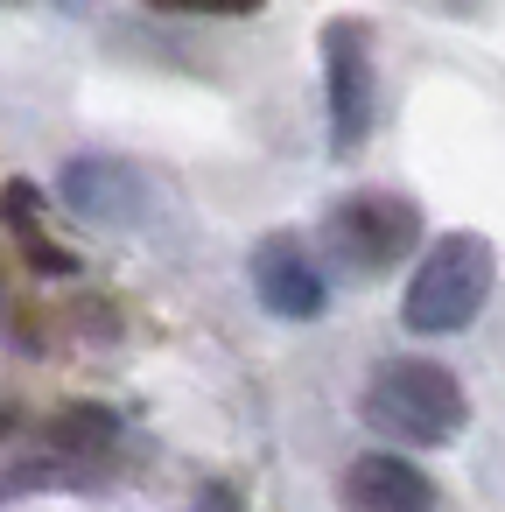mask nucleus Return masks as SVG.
<instances>
[{
  "label": "nucleus",
  "mask_w": 505,
  "mask_h": 512,
  "mask_svg": "<svg viewBox=\"0 0 505 512\" xmlns=\"http://www.w3.org/2000/svg\"><path fill=\"white\" fill-rule=\"evenodd\" d=\"M414 239H421V211H414L407 197H393V190H358V197H344V204L323 218V246H330V260L351 267V274H386V267H400V260L414 253Z\"/></svg>",
  "instance_id": "obj_4"
},
{
  "label": "nucleus",
  "mask_w": 505,
  "mask_h": 512,
  "mask_svg": "<svg viewBox=\"0 0 505 512\" xmlns=\"http://www.w3.org/2000/svg\"><path fill=\"white\" fill-rule=\"evenodd\" d=\"M253 295H260L267 316L309 323V316H323V302H330V274L309 260V246H302L295 232H267V239L253 246Z\"/></svg>",
  "instance_id": "obj_5"
},
{
  "label": "nucleus",
  "mask_w": 505,
  "mask_h": 512,
  "mask_svg": "<svg viewBox=\"0 0 505 512\" xmlns=\"http://www.w3.org/2000/svg\"><path fill=\"white\" fill-rule=\"evenodd\" d=\"M344 512H435V484L407 456L372 449L344 470Z\"/></svg>",
  "instance_id": "obj_6"
},
{
  "label": "nucleus",
  "mask_w": 505,
  "mask_h": 512,
  "mask_svg": "<svg viewBox=\"0 0 505 512\" xmlns=\"http://www.w3.org/2000/svg\"><path fill=\"white\" fill-rule=\"evenodd\" d=\"M148 8H162V15H225V22H239V15H260L267 0H148Z\"/></svg>",
  "instance_id": "obj_8"
},
{
  "label": "nucleus",
  "mask_w": 505,
  "mask_h": 512,
  "mask_svg": "<svg viewBox=\"0 0 505 512\" xmlns=\"http://www.w3.org/2000/svg\"><path fill=\"white\" fill-rule=\"evenodd\" d=\"M197 512H246V498H239L232 484L211 477V484H197Z\"/></svg>",
  "instance_id": "obj_9"
},
{
  "label": "nucleus",
  "mask_w": 505,
  "mask_h": 512,
  "mask_svg": "<svg viewBox=\"0 0 505 512\" xmlns=\"http://www.w3.org/2000/svg\"><path fill=\"white\" fill-rule=\"evenodd\" d=\"M323 120H330V148L358 155L372 141L379 120V64H372V29L358 15L323 22Z\"/></svg>",
  "instance_id": "obj_3"
},
{
  "label": "nucleus",
  "mask_w": 505,
  "mask_h": 512,
  "mask_svg": "<svg viewBox=\"0 0 505 512\" xmlns=\"http://www.w3.org/2000/svg\"><path fill=\"white\" fill-rule=\"evenodd\" d=\"M64 204L85 211L92 225H134L141 204H148V183L127 169V162H99V155H78L64 169Z\"/></svg>",
  "instance_id": "obj_7"
},
{
  "label": "nucleus",
  "mask_w": 505,
  "mask_h": 512,
  "mask_svg": "<svg viewBox=\"0 0 505 512\" xmlns=\"http://www.w3.org/2000/svg\"><path fill=\"white\" fill-rule=\"evenodd\" d=\"M491 281H498V246L484 232H442L407 281V330L449 337L477 323V309L491 302Z\"/></svg>",
  "instance_id": "obj_2"
},
{
  "label": "nucleus",
  "mask_w": 505,
  "mask_h": 512,
  "mask_svg": "<svg viewBox=\"0 0 505 512\" xmlns=\"http://www.w3.org/2000/svg\"><path fill=\"white\" fill-rule=\"evenodd\" d=\"M365 421L400 449H435L470 421L463 379L435 358H386L365 379Z\"/></svg>",
  "instance_id": "obj_1"
}]
</instances>
